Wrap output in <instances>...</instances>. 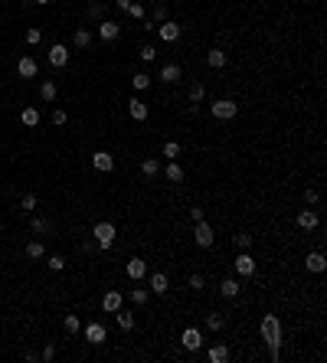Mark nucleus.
<instances>
[{"label": "nucleus", "mask_w": 327, "mask_h": 363, "mask_svg": "<svg viewBox=\"0 0 327 363\" xmlns=\"http://www.w3.org/2000/svg\"><path fill=\"white\" fill-rule=\"evenodd\" d=\"M53 222L50 219H33V233H50Z\"/></svg>", "instance_id": "obj_42"}, {"label": "nucleus", "mask_w": 327, "mask_h": 363, "mask_svg": "<svg viewBox=\"0 0 327 363\" xmlns=\"http://www.w3.org/2000/svg\"><path fill=\"white\" fill-rule=\"evenodd\" d=\"M236 246H239L242 252H249V249H252V236L249 233H236Z\"/></svg>", "instance_id": "obj_36"}, {"label": "nucleus", "mask_w": 327, "mask_h": 363, "mask_svg": "<svg viewBox=\"0 0 327 363\" xmlns=\"http://www.w3.org/2000/svg\"><path fill=\"white\" fill-rule=\"evenodd\" d=\"M177 79H180V66L177 62H167L161 69V82H177Z\"/></svg>", "instance_id": "obj_26"}, {"label": "nucleus", "mask_w": 327, "mask_h": 363, "mask_svg": "<svg viewBox=\"0 0 327 363\" xmlns=\"http://www.w3.org/2000/svg\"><path fill=\"white\" fill-rule=\"evenodd\" d=\"M46 249L39 246V242H26V259H43Z\"/></svg>", "instance_id": "obj_34"}, {"label": "nucleus", "mask_w": 327, "mask_h": 363, "mask_svg": "<svg viewBox=\"0 0 327 363\" xmlns=\"http://www.w3.org/2000/svg\"><path fill=\"white\" fill-rule=\"evenodd\" d=\"M102 308H105V311H111V314H115L118 308H121V295H118V291H108V295H105V298H102Z\"/></svg>", "instance_id": "obj_25"}, {"label": "nucleus", "mask_w": 327, "mask_h": 363, "mask_svg": "<svg viewBox=\"0 0 327 363\" xmlns=\"http://www.w3.org/2000/svg\"><path fill=\"white\" fill-rule=\"evenodd\" d=\"M128 115L134 118V121H144V118H148V105H144L141 99H131L128 102Z\"/></svg>", "instance_id": "obj_16"}, {"label": "nucleus", "mask_w": 327, "mask_h": 363, "mask_svg": "<svg viewBox=\"0 0 327 363\" xmlns=\"http://www.w3.org/2000/svg\"><path fill=\"white\" fill-rule=\"evenodd\" d=\"M128 13H131V17H134V20H144V13H148V7H144V4H134V0H131Z\"/></svg>", "instance_id": "obj_38"}, {"label": "nucleus", "mask_w": 327, "mask_h": 363, "mask_svg": "<svg viewBox=\"0 0 327 363\" xmlns=\"http://www.w3.org/2000/svg\"><path fill=\"white\" fill-rule=\"evenodd\" d=\"M92 167H95V170H102V173H108L111 167H115V157H111L108 151H95V154H92Z\"/></svg>", "instance_id": "obj_9"}, {"label": "nucleus", "mask_w": 327, "mask_h": 363, "mask_svg": "<svg viewBox=\"0 0 327 363\" xmlns=\"http://www.w3.org/2000/svg\"><path fill=\"white\" fill-rule=\"evenodd\" d=\"M186 95H190L193 105L203 102V99H206V85H203V82H190V92H186Z\"/></svg>", "instance_id": "obj_28"}, {"label": "nucleus", "mask_w": 327, "mask_h": 363, "mask_svg": "<svg viewBox=\"0 0 327 363\" xmlns=\"http://www.w3.org/2000/svg\"><path fill=\"white\" fill-rule=\"evenodd\" d=\"M164 177L170 180V184H183V167H180L177 160H170V164L164 167Z\"/></svg>", "instance_id": "obj_18"}, {"label": "nucleus", "mask_w": 327, "mask_h": 363, "mask_svg": "<svg viewBox=\"0 0 327 363\" xmlns=\"http://www.w3.org/2000/svg\"><path fill=\"white\" fill-rule=\"evenodd\" d=\"M148 291H144V288H131V301H134V304H148Z\"/></svg>", "instance_id": "obj_39"}, {"label": "nucleus", "mask_w": 327, "mask_h": 363, "mask_svg": "<svg viewBox=\"0 0 327 363\" xmlns=\"http://www.w3.org/2000/svg\"><path fill=\"white\" fill-rule=\"evenodd\" d=\"M262 337H265L268 350H272V360H282V321H278V314L262 317Z\"/></svg>", "instance_id": "obj_1"}, {"label": "nucleus", "mask_w": 327, "mask_h": 363, "mask_svg": "<svg viewBox=\"0 0 327 363\" xmlns=\"http://www.w3.org/2000/svg\"><path fill=\"white\" fill-rule=\"evenodd\" d=\"M206 327H210V331H222V327H226V317H222V314H206Z\"/></svg>", "instance_id": "obj_29"}, {"label": "nucleus", "mask_w": 327, "mask_h": 363, "mask_svg": "<svg viewBox=\"0 0 327 363\" xmlns=\"http://www.w3.org/2000/svg\"><path fill=\"white\" fill-rule=\"evenodd\" d=\"M180 344H183L186 350H200V347H203V334H200L197 327H186L183 337H180Z\"/></svg>", "instance_id": "obj_6"}, {"label": "nucleus", "mask_w": 327, "mask_h": 363, "mask_svg": "<svg viewBox=\"0 0 327 363\" xmlns=\"http://www.w3.org/2000/svg\"><path fill=\"white\" fill-rule=\"evenodd\" d=\"M20 206H23V209H36V197H33V193H26V197L20 200Z\"/></svg>", "instance_id": "obj_44"}, {"label": "nucleus", "mask_w": 327, "mask_h": 363, "mask_svg": "<svg viewBox=\"0 0 327 363\" xmlns=\"http://www.w3.org/2000/svg\"><path fill=\"white\" fill-rule=\"evenodd\" d=\"M213 363H226L229 360V347L226 344H216V347H210V353H206Z\"/></svg>", "instance_id": "obj_24"}, {"label": "nucleus", "mask_w": 327, "mask_h": 363, "mask_svg": "<svg viewBox=\"0 0 327 363\" xmlns=\"http://www.w3.org/2000/svg\"><path fill=\"white\" fill-rule=\"evenodd\" d=\"M190 288H203V275H190Z\"/></svg>", "instance_id": "obj_49"}, {"label": "nucleus", "mask_w": 327, "mask_h": 363, "mask_svg": "<svg viewBox=\"0 0 327 363\" xmlns=\"http://www.w3.org/2000/svg\"><path fill=\"white\" fill-rule=\"evenodd\" d=\"M157 33H161V39H164V43H177V39H180V33H183V30H180V26L173 23V20H164V23L157 26Z\"/></svg>", "instance_id": "obj_5"}, {"label": "nucleus", "mask_w": 327, "mask_h": 363, "mask_svg": "<svg viewBox=\"0 0 327 363\" xmlns=\"http://www.w3.org/2000/svg\"><path fill=\"white\" fill-rule=\"evenodd\" d=\"M236 111H239V105H236L232 99H219V102H213V115H216L219 121H229V118H236Z\"/></svg>", "instance_id": "obj_4"}, {"label": "nucleus", "mask_w": 327, "mask_h": 363, "mask_svg": "<svg viewBox=\"0 0 327 363\" xmlns=\"http://www.w3.org/2000/svg\"><path fill=\"white\" fill-rule=\"evenodd\" d=\"M118 33H121V26H118L115 20H102V23H99V36L105 39V43H111V39H118Z\"/></svg>", "instance_id": "obj_12"}, {"label": "nucleus", "mask_w": 327, "mask_h": 363, "mask_svg": "<svg viewBox=\"0 0 327 363\" xmlns=\"http://www.w3.org/2000/svg\"><path fill=\"white\" fill-rule=\"evenodd\" d=\"M26 43H39V30H36V26H30V30H26Z\"/></svg>", "instance_id": "obj_45"}, {"label": "nucleus", "mask_w": 327, "mask_h": 363, "mask_svg": "<svg viewBox=\"0 0 327 363\" xmlns=\"http://www.w3.org/2000/svg\"><path fill=\"white\" fill-rule=\"evenodd\" d=\"M72 43H75V46H79V50H85V46H88V43H92V33H88V30H75V36H72Z\"/></svg>", "instance_id": "obj_32"}, {"label": "nucleus", "mask_w": 327, "mask_h": 363, "mask_svg": "<svg viewBox=\"0 0 327 363\" xmlns=\"http://www.w3.org/2000/svg\"><path fill=\"white\" fill-rule=\"evenodd\" d=\"M46 265H50L53 271H62V268H66V259H62V255H50V259H46Z\"/></svg>", "instance_id": "obj_40"}, {"label": "nucleus", "mask_w": 327, "mask_h": 363, "mask_svg": "<svg viewBox=\"0 0 327 363\" xmlns=\"http://www.w3.org/2000/svg\"><path fill=\"white\" fill-rule=\"evenodd\" d=\"M304 265H308V271H324L327 268V259H324V252H308Z\"/></svg>", "instance_id": "obj_17"}, {"label": "nucleus", "mask_w": 327, "mask_h": 363, "mask_svg": "<svg viewBox=\"0 0 327 363\" xmlns=\"http://www.w3.org/2000/svg\"><path fill=\"white\" fill-rule=\"evenodd\" d=\"M164 157L177 160V157H180V144H177V141H167V144H164Z\"/></svg>", "instance_id": "obj_37"}, {"label": "nucleus", "mask_w": 327, "mask_h": 363, "mask_svg": "<svg viewBox=\"0 0 327 363\" xmlns=\"http://www.w3.org/2000/svg\"><path fill=\"white\" fill-rule=\"evenodd\" d=\"M167 288H170V278H167L164 271H154V275H151V291H154V295H167Z\"/></svg>", "instance_id": "obj_15"}, {"label": "nucleus", "mask_w": 327, "mask_h": 363, "mask_svg": "<svg viewBox=\"0 0 327 363\" xmlns=\"http://www.w3.org/2000/svg\"><path fill=\"white\" fill-rule=\"evenodd\" d=\"M164 20H167V4H157L154 10H151V23L144 26V30H157L154 23H164Z\"/></svg>", "instance_id": "obj_19"}, {"label": "nucleus", "mask_w": 327, "mask_h": 363, "mask_svg": "<svg viewBox=\"0 0 327 363\" xmlns=\"http://www.w3.org/2000/svg\"><path fill=\"white\" fill-rule=\"evenodd\" d=\"M17 72L23 75V79H36V59H33V56H20V62H17Z\"/></svg>", "instance_id": "obj_8"}, {"label": "nucleus", "mask_w": 327, "mask_h": 363, "mask_svg": "<svg viewBox=\"0 0 327 363\" xmlns=\"http://www.w3.org/2000/svg\"><path fill=\"white\" fill-rule=\"evenodd\" d=\"M124 271H128L131 282H141V278L148 275V262H144V259H131L128 265H124Z\"/></svg>", "instance_id": "obj_7"}, {"label": "nucleus", "mask_w": 327, "mask_h": 363, "mask_svg": "<svg viewBox=\"0 0 327 363\" xmlns=\"http://www.w3.org/2000/svg\"><path fill=\"white\" fill-rule=\"evenodd\" d=\"M92 236H95V242H99V249H111V242H115V226H111V222H95Z\"/></svg>", "instance_id": "obj_3"}, {"label": "nucleus", "mask_w": 327, "mask_h": 363, "mask_svg": "<svg viewBox=\"0 0 327 363\" xmlns=\"http://www.w3.org/2000/svg\"><path fill=\"white\" fill-rule=\"evenodd\" d=\"M219 295H222V298H236V295H239V282H236V278H222Z\"/></svg>", "instance_id": "obj_20"}, {"label": "nucleus", "mask_w": 327, "mask_h": 363, "mask_svg": "<svg viewBox=\"0 0 327 363\" xmlns=\"http://www.w3.org/2000/svg\"><path fill=\"white\" fill-rule=\"evenodd\" d=\"M115 4H118V10H128V7H131V0H115Z\"/></svg>", "instance_id": "obj_50"}, {"label": "nucleus", "mask_w": 327, "mask_h": 363, "mask_svg": "<svg viewBox=\"0 0 327 363\" xmlns=\"http://www.w3.org/2000/svg\"><path fill=\"white\" fill-rule=\"evenodd\" d=\"M141 173H144V177H157V173H161V160H157V157L141 160Z\"/></svg>", "instance_id": "obj_22"}, {"label": "nucleus", "mask_w": 327, "mask_h": 363, "mask_svg": "<svg viewBox=\"0 0 327 363\" xmlns=\"http://www.w3.org/2000/svg\"><path fill=\"white\" fill-rule=\"evenodd\" d=\"M131 85H134L137 92H144V88L151 85V75H148V72H137V75H131Z\"/></svg>", "instance_id": "obj_31"}, {"label": "nucleus", "mask_w": 327, "mask_h": 363, "mask_svg": "<svg viewBox=\"0 0 327 363\" xmlns=\"http://www.w3.org/2000/svg\"><path fill=\"white\" fill-rule=\"evenodd\" d=\"M304 203H308V206H317V203H321V193L308 187V190H304Z\"/></svg>", "instance_id": "obj_41"}, {"label": "nucleus", "mask_w": 327, "mask_h": 363, "mask_svg": "<svg viewBox=\"0 0 327 363\" xmlns=\"http://www.w3.org/2000/svg\"><path fill=\"white\" fill-rule=\"evenodd\" d=\"M317 222H321V216H317V209H301V213H298V226L301 229H317Z\"/></svg>", "instance_id": "obj_10"}, {"label": "nucleus", "mask_w": 327, "mask_h": 363, "mask_svg": "<svg viewBox=\"0 0 327 363\" xmlns=\"http://www.w3.org/2000/svg\"><path fill=\"white\" fill-rule=\"evenodd\" d=\"M20 121H23L26 128H36V124H39V111L36 108H23V111H20Z\"/></svg>", "instance_id": "obj_27"}, {"label": "nucleus", "mask_w": 327, "mask_h": 363, "mask_svg": "<svg viewBox=\"0 0 327 363\" xmlns=\"http://www.w3.org/2000/svg\"><path fill=\"white\" fill-rule=\"evenodd\" d=\"M193 242H197L200 249H210L213 242H216V236H213V226L206 219H200V222H193Z\"/></svg>", "instance_id": "obj_2"}, {"label": "nucleus", "mask_w": 327, "mask_h": 363, "mask_svg": "<svg viewBox=\"0 0 327 363\" xmlns=\"http://www.w3.org/2000/svg\"><path fill=\"white\" fill-rule=\"evenodd\" d=\"M53 124H66V111H62V108L53 111Z\"/></svg>", "instance_id": "obj_47"}, {"label": "nucleus", "mask_w": 327, "mask_h": 363, "mask_svg": "<svg viewBox=\"0 0 327 363\" xmlns=\"http://www.w3.org/2000/svg\"><path fill=\"white\" fill-rule=\"evenodd\" d=\"M50 62L56 69H62L69 62V46H62V43H56V46H50Z\"/></svg>", "instance_id": "obj_11"}, {"label": "nucleus", "mask_w": 327, "mask_h": 363, "mask_svg": "<svg viewBox=\"0 0 327 363\" xmlns=\"http://www.w3.org/2000/svg\"><path fill=\"white\" fill-rule=\"evenodd\" d=\"M115 321H118V327H121V331H134V314H128V311L118 308V311H115Z\"/></svg>", "instance_id": "obj_21"}, {"label": "nucleus", "mask_w": 327, "mask_h": 363, "mask_svg": "<svg viewBox=\"0 0 327 363\" xmlns=\"http://www.w3.org/2000/svg\"><path fill=\"white\" fill-rule=\"evenodd\" d=\"M206 62H210L213 69H222V66L229 62V56L222 53V50H210V53H206Z\"/></svg>", "instance_id": "obj_23"}, {"label": "nucleus", "mask_w": 327, "mask_h": 363, "mask_svg": "<svg viewBox=\"0 0 327 363\" xmlns=\"http://www.w3.org/2000/svg\"><path fill=\"white\" fill-rule=\"evenodd\" d=\"M236 271H239V275H255V259L249 252H239V259H236Z\"/></svg>", "instance_id": "obj_13"}, {"label": "nucleus", "mask_w": 327, "mask_h": 363, "mask_svg": "<svg viewBox=\"0 0 327 363\" xmlns=\"http://www.w3.org/2000/svg\"><path fill=\"white\" fill-rule=\"evenodd\" d=\"M66 334H79V317H75V314L66 317Z\"/></svg>", "instance_id": "obj_43"}, {"label": "nucleus", "mask_w": 327, "mask_h": 363, "mask_svg": "<svg viewBox=\"0 0 327 363\" xmlns=\"http://www.w3.org/2000/svg\"><path fill=\"white\" fill-rule=\"evenodd\" d=\"M105 13H108V7L102 4V0H99V4H88V17H92V20H105Z\"/></svg>", "instance_id": "obj_33"}, {"label": "nucleus", "mask_w": 327, "mask_h": 363, "mask_svg": "<svg viewBox=\"0 0 327 363\" xmlns=\"http://www.w3.org/2000/svg\"><path fill=\"white\" fill-rule=\"evenodd\" d=\"M137 56H141V62H154L157 59V50H154V46H141V50H137Z\"/></svg>", "instance_id": "obj_35"}, {"label": "nucleus", "mask_w": 327, "mask_h": 363, "mask_svg": "<svg viewBox=\"0 0 327 363\" xmlns=\"http://www.w3.org/2000/svg\"><path fill=\"white\" fill-rule=\"evenodd\" d=\"M190 219H193V222H200V219H203V209L193 206V209H190Z\"/></svg>", "instance_id": "obj_48"}, {"label": "nucleus", "mask_w": 327, "mask_h": 363, "mask_svg": "<svg viewBox=\"0 0 327 363\" xmlns=\"http://www.w3.org/2000/svg\"><path fill=\"white\" fill-rule=\"evenodd\" d=\"M105 337H108V334H105V327H102V324H88L85 327V340H88V344L99 347V344H105Z\"/></svg>", "instance_id": "obj_14"}, {"label": "nucleus", "mask_w": 327, "mask_h": 363, "mask_svg": "<svg viewBox=\"0 0 327 363\" xmlns=\"http://www.w3.org/2000/svg\"><path fill=\"white\" fill-rule=\"evenodd\" d=\"M39 357H43L46 363H50V360L56 357V347H53V344H46V347H43V353H39Z\"/></svg>", "instance_id": "obj_46"}, {"label": "nucleus", "mask_w": 327, "mask_h": 363, "mask_svg": "<svg viewBox=\"0 0 327 363\" xmlns=\"http://www.w3.org/2000/svg\"><path fill=\"white\" fill-rule=\"evenodd\" d=\"M39 95H43V99H46V102H53V99H56V95H59V88H56V82H50V79H46V82H43V85H39Z\"/></svg>", "instance_id": "obj_30"}, {"label": "nucleus", "mask_w": 327, "mask_h": 363, "mask_svg": "<svg viewBox=\"0 0 327 363\" xmlns=\"http://www.w3.org/2000/svg\"><path fill=\"white\" fill-rule=\"evenodd\" d=\"M33 4H43L46 7V4H53V0H33Z\"/></svg>", "instance_id": "obj_51"}]
</instances>
